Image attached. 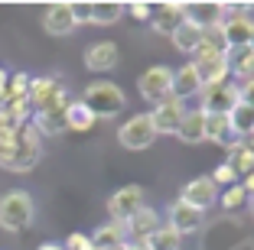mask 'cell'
I'll return each mask as SVG.
<instances>
[{"mask_svg":"<svg viewBox=\"0 0 254 250\" xmlns=\"http://www.w3.org/2000/svg\"><path fill=\"white\" fill-rule=\"evenodd\" d=\"M238 185H241V189H245V192H248V195H254V172H248V176H245V179H241V182H238Z\"/></svg>","mask_w":254,"mask_h":250,"instance_id":"37","label":"cell"},{"mask_svg":"<svg viewBox=\"0 0 254 250\" xmlns=\"http://www.w3.org/2000/svg\"><path fill=\"white\" fill-rule=\"evenodd\" d=\"M124 250H147L143 244H124Z\"/></svg>","mask_w":254,"mask_h":250,"instance_id":"40","label":"cell"},{"mask_svg":"<svg viewBox=\"0 0 254 250\" xmlns=\"http://www.w3.org/2000/svg\"><path fill=\"white\" fill-rule=\"evenodd\" d=\"M170 39H173V46H176V52H186V55H192L195 46L202 43V30H195L192 23L183 20L180 26H176V30L170 33Z\"/></svg>","mask_w":254,"mask_h":250,"instance_id":"22","label":"cell"},{"mask_svg":"<svg viewBox=\"0 0 254 250\" xmlns=\"http://www.w3.org/2000/svg\"><path fill=\"white\" fill-rule=\"evenodd\" d=\"M82 104L101 120V117H114L118 110H124L127 98L114 81H91L88 88L82 91Z\"/></svg>","mask_w":254,"mask_h":250,"instance_id":"2","label":"cell"},{"mask_svg":"<svg viewBox=\"0 0 254 250\" xmlns=\"http://www.w3.org/2000/svg\"><path fill=\"white\" fill-rule=\"evenodd\" d=\"M143 247L147 250H180L183 247V234H176L170 224H160V228L143 241Z\"/></svg>","mask_w":254,"mask_h":250,"instance_id":"24","label":"cell"},{"mask_svg":"<svg viewBox=\"0 0 254 250\" xmlns=\"http://www.w3.org/2000/svg\"><path fill=\"white\" fill-rule=\"evenodd\" d=\"M212 182H228V185H238V176H235V169H232V166H228V162H222V166H215V172H212Z\"/></svg>","mask_w":254,"mask_h":250,"instance_id":"32","label":"cell"},{"mask_svg":"<svg viewBox=\"0 0 254 250\" xmlns=\"http://www.w3.org/2000/svg\"><path fill=\"white\" fill-rule=\"evenodd\" d=\"M199 95H202V104H199V107L205 110V114H232V110L241 104L238 101V85H232V81L205 85Z\"/></svg>","mask_w":254,"mask_h":250,"instance_id":"6","label":"cell"},{"mask_svg":"<svg viewBox=\"0 0 254 250\" xmlns=\"http://www.w3.org/2000/svg\"><path fill=\"white\" fill-rule=\"evenodd\" d=\"M150 20H153V30L160 36H170L183 23V3H160L157 10H150Z\"/></svg>","mask_w":254,"mask_h":250,"instance_id":"20","label":"cell"},{"mask_svg":"<svg viewBox=\"0 0 254 250\" xmlns=\"http://www.w3.org/2000/svg\"><path fill=\"white\" fill-rule=\"evenodd\" d=\"M199 224H202V211L189 208L186 201H173L170 205V228L176 231V234H189V231H195Z\"/></svg>","mask_w":254,"mask_h":250,"instance_id":"19","label":"cell"},{"mask_svg":"<svg viewBox=\"0 0 254 250\" xmlns=\"http://www.w3.org/2000/svg\"><path fill=\"white\" fill-rule=\"evenodd\" d=\"M195 75H199L202 88L205 85H218V81H228V72H232V62H228V52H218V55H209V59H195Z\"/></svg>","mask_w":254,"mask_h":250,"instance_id":"13","label":"cell"},{"mask_svg":"<svg viewBox=\"0 0 254 250\" xmlns=\"http://www.w3.org/2000/svg\"><path fill=\"white\" fill-rule=\"evenodd\" d=\"M30 107L36 110H53V107H65L68 98H65V88H62L56 78H30V95H26Z\"/></svg>","mask_w":254,"mask_h":250,"instance_id":"5","label":"cell"},{"mask_svg":"<svg viewBox=\"0 0 254 250\" xmlns=\"http://www.w3.org/2000/svg\"><path fill=\"white\" fill-rule=\"evenodd\" d=\"M176 137H180L183 143H202L205 140V110L202 107H186Z\"/></svg>","mask_w":254,"mask_h":250,"instance_id":"18","label":"cell"},{"mask_svg":"<svg viewBox=\"0 0 254 250\" xmlns=\"http://www.w3.org/2000/svg\"><path fill=\"white\" fill-rule=\"evenodd\" d=\"M157 228H160V214L153 211V208H147V205L137 208V211L124 221V234L134 237V244H143V241H147V237L153 234Z\"/></svg>","mask_w":254,"mask_h":250,"instance_id":"14","label":"cell"},{"mask_svg":"<svg viewBox=\"0 0 254 250\" xmlns=\"http://www.w3.org/2000/svg\"><path fill=\"white\" fill-rule=\"evenodd\" d=\"M65 250H91V241L85 234H72L68 244H65Z\"/></svg>","mask_w":254,"mask_h":250,"instance_id":"35","label":"cell"},{"mask_svg":"<svg viewBox=\"0 0 254 250\" xmlns=\"http://www.w3.org/2000/svg\"><path fill=\"white\" fill-rule=\"evenodd\" d=\"M183 114H186V104H183V101H176L173 95L166 98V101H160L157 107L150 110V124H153L157 137H160V133H176V130H180Z\"/></svg>","mask_w":254,"mask_h":250,"instance_id":"10","label":"cell"},{"mask_svg":"<svg viewBox=\"0 0 254 250\" xmlns=\"http://www.w3.org/2000/svg\"><path fill=\"white\" fill-rule=\"evenodd\" d=\"M228 166L235 169V176H238V179H245L248 172H254V150L248 147V143H238V147H232Z\"/></svg>","mask_w":254,"mask_h":250,"instance_id":"27","label":"cell"},{"mask_svg":"<svg viewBox=\"0 0 254 250\" xmlns=\"http://www.w3.org/2000/svg\"><path fill=\"white\" fill-rule=\"evenodd\" d=\"M245 201H248V192L241 189V185H232V189H228V192L222 195V205L228 208V211H235V208H241Z\"/></svg>","mask_w":254,"mask_h":250,"instance_id":"31","label":"cell"},{"mask_svg":"<svg viewBox=\"0 0 254 250\" xmlns=\"http://www.w3.org/2000/svg\"><path fill=\"white\" fill-rule=\"evenodd\" d=\"M170 88H173V68H166V65H153L137 78V91H140V98L150 101V104L166 101V98H170Z\"/></svg>","mask_w":254,"mask_h":250,"instance_id":"7","label":"cell"},{"mask_svg":"<svg viewBox=\"0 0 254 250\" xmlns=\"http://www.w3.org/2000/svg\"><path fill=\"white\" fill-rule=\"evenodd\" d=\"M95 124H98V117L82 101H68V107H65V127L68 130H91Z\"/></svg>","mask_w":254,"mask_h":250,"instance_id":"25","label":"cell"},{"mask_svg":"<svg viewBox=\"0 0 254 250\" xmlns=\"http://www.w3.org/2000/svg\"><path fill=\"white\" fill-rule=\"evenodd\" d=\"M33 224V199L26 192L13 189L0 195V228L3 231H23Z\"/></svg>","mask_w":254,"mask_h":250,"instance_id":"3","label":"cell"},{"mask_svg":"<svg viewBox=\"0 0 254 250\" xmlns=\"http://www.w3.org/2000/svg\"><path fill=\"white\" fill-rule=\"evenodd\" d=\"M43 26H46V33H53V36H68V33L75 30L72 7H68V3H53L43 16Z\"/></svg>","mask_w":254,"mask_h":250,"instance_id":"17","label":"cell"},{"mask_svg":"<svg viewBox=\"0 0 254 250\" xmlns=\"http://www.w3.org/2000/svg\"><path fill=\"white\" fill-rule=\"evenodd\" d=\"M228 127H232V133L238 140H245L248 133H254V110L245 107V104H238V107L228 114Z\"/></svg>","mask_w":254,"mask_h":250,"instance_id":"26","label":"cell"},{"mask_svg":"<svg viewBox=\"0 0 254 250\" xmlns=\"http://www.w3.org/2000/svg\"><path fill=\"white\" fill-rule=\"evenodd\" d=\"M118 59H121L118 46L108 43V39L85 49V68H88V72H111V68L118 65Z\"/></svg>","mask_w":254,"mask_h":250,"instance_id":"15","label":"cell"},{"mask_svg":"<svg viewBox=\"0 0 254 250\" xmlns=\"http://www.w3.org/2000/svg\"><path fill=\"white\" fill-rule=\"evenodd\" d=\"M251 33H254V20L245 10H228L225 23L218 26V36L225 43V52H241L251 46Z\"/></svg>","mask_w":254,"mask_h":250,"instance_id":"4","label":"cell"},{"mask_svg":"<svg viewBox=\"0 0 254 250\" xmlns=\"http://www.w3.org/2000/svg\"><path fill=\"white\" fill-rule=\"evenodd\" d=\"M121 16H124L121 3H91V23L95 26H114Z\"/></svg>","mask_w":254,"mask_h":250,"instance_id":"29","label":"cell"},{"mask_svg":"<svg viewBox=\"0 0 254 250\" xmlns=\"http://www.w3.org/2000/svg\"><path fill=\"white\" fill-rule=\"evenodd\" d=\"M137 208H143V192L137 189V185H127V189H118L108 199V214H111L114 224H124L130 214L137 211Z\"/></svg>","mask_w":254,"mask_h":250,"instance_id":"12","label":"cell"},{"mask_svg":"<svg viewBox=\"0 0 254 250\" xmlns=\"http://www.w3.org/2000/svg\"><path fill=\"white\" fill-rule=\"evenodd\" d=\"M180 201H186V205L195 208V211H205V208H212L218 201V185L212 182L209 176H195L192 182H186Z\"/></svg>","mask_w":254,"mask_h":250,"instance_id":"11","label":"cell"},{"mask_svg":"<svg viewBox=\"0 0 254 250\" xmlns=\"http://www.w3.org/2000/svg\"><path fill=\"white\" fill-rule=\"evenodd\" d=\"M43 156V143L33 124L0 127V166L10 172H30Z\"/></svg>","mask_w":254,"mask_h":250,"instance_id":"1","label":"cell"},{"mask_svg":"<svg viewBox=\"0 0 254 250\" xmlns=\"http://www.w3.org/2000/svg\"><path fill=\"white\" fill-rule=\"evenodd\" d=\"M68 7H72L75 26H82V23H91V3H68Z\"/></svg>","mask_w":254,"mask_h":250,"instance_id":"33","label":"cell"},{"mask_svg":"<svg viewBox=\"0 0 254 250\" xmlns=\"http://www.w3.org/2000/svg\"><path fill=\"white\" fill-rule=\"evenodd\" d=\"M199 91H202V81H199V75H195V65H192V62H186L183 68H176V72H173V88H170V95L176 98V101L195 98Z\"/></svg>","mask_w":254,"mask_h":250,"instance_id":"16","label":"cell"},{"mask_svg":"<svg viewBox=\"0 0 254 250\" xmlns=\"http://www.w3.org/2000/svg\"><path fill=\"white\" fill-rule=\"evenodd\" d=\"M238 101L245 104V107H251V110H254V78H251V81H245V85H238Z\"/></svg>","mask_w":254,"mask_h":250,"instance_id":"34","label":"cell"},{"mask_svg":"<svg viewBox=\"0 0 254 250\" xmlns=\"http://www.w3.org/2000/svg\"><path fill=\"white\" fill-rule=\"evenodd\" d=\"M124 237H127L124 234V224L108 221V224H101L88 241H91V250H121V247H124Z\"/></svg>","mask_w":254,"mask_h":250,"instance_id":"21","label":"cell"},{"mask_svg":"<svg viewBox=\"0 0 254 250\" xmlns=\"http://www.w3.org/2000/svg\"><path fill=\"white\" fill-rule=\"evenodd\" d=\"M228 62H232V75L241 78V85L254 78V49H251V46L241 49V52H235V59H228Z\"/></svg>","mask_w":254,"mask_h":250,"instance_id":"28","label":"cell"},{"mask_svg":"<svg viewBox=\"0 0 254 250\" xmlns=\"http://www.w3.org/2000/svg\"><path fill=\"white\" fill-rule=\"evenodd\" d=\"M65 107H68V104H65ZM65 107L39 110L36 117H33V127H36V133H62V130H68V127H65Z\"/></svg>","mask_w":254,"mask_h":250,"instance_id":"23","label":"cell"},{"mask_svg":"<svg viewBox=\"0 0 254 250\" xmlns=\"http://www.w3.org/2000/svg\"><path fill=\"white\" fill-rule=\"evenodd\" d=\"M130 16H137V20H150V7H147V3H134V7H130Z\"/></svg>","mask_w":254,"mask_h":250,"instance_id":"36","label":"cell"},{"mask_svg":"<svg viewBox=\"0 0 254 250\" xmlns=\"http://www.w3.org/2000/svg\"><path fill=\"white\" fill-rule=\"evenodd\" d=\"M39 250H65L62 244H39Z\"/></svg>","mask_w":254,"mask_h":250,"instance_id":"39","label":"cell"},{"mask_svg":"<svg viewBox=\"0 0 254 250\" xmlns=\"http://www.w3.org/2000/svg\"><path fill=\"white\" fill-rule=\"evenodd\" d=\"M26 95H30V75H23V72L10 75L3 101H26Z\"/></svg>","mask_w":254,"mask_h":250,"instance_id":"30","label":"cell"},{"mask_svg":"<svg viewBox=\"0 0 254 250\" xmlns=\"http://www.w3.org/2000/svg\"><path fill=\"white\" fill-rule=\"evenodd\" d=\"M225 16H228V7H222V3H189V7H183V20L192 23L202 33L218 30L225 23Z\"/></svg>","mask_w":254,"mask_h":250,"instance_id":"9","label":"cell"},{"mask_svg":"<svg viewBox=\"0 0 254 250\" xmlns=\"http://www.w3.org/2000/svg\"><path fill=\"white\" fill-rule=\"evenodd\" d=\"M118 140L124 150H147L157 140V130L150 124V114H134L130 120H124L118 130Z\"/></svg>","mask_w":254,"mask_h":250,"instance_id":"8","label":"cell"},{"mask_svg":"<svg viewBox=\"0 0 254 250\" xmlns=\"http://www.w3.org/2000/svg\"><path fill=\"white\" fill-rule=\"evenodd\" d=\"M7 81H10V75L0 68V101H3V95H7Z\"/></svg>","mask_w":254,"mask_h":250,"instance_id":"38","label":"cell"},{"mask_svg":"<svg viewBox=\"0 0 254 250\" xmlns=\"http://www.w3.org/2000/svg\"><path fill=\"white\" fill-rule=\"evenodd\" d=\"M251 49H254V33H251Z\"/></svg>","mask_w":254,"mask_h":250,"instance_id":"41","label":"cell"}]
</instances>
